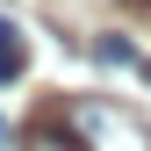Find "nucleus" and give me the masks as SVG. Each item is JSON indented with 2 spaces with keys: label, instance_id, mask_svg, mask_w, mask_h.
<instances>
[{
  "label": "nucleus",
  "instance_id": "nucleus-3",
  "mask_svg": "<svg viewBox=\"0 0 151 151\" xmlns=\"http://www.w3.org/2000/svg\"><path fill=\"white\" fill-rule=\"evenodd\" d=\"M22 72H29V36L0 14V86H7V79H22Z\"/></svg>",
  "mask_w": 151,
  "mask_h": 151
},
{
  "label": "nucleus",
  "instance_id": "nucleus-4",
  "mask_svg": "<svg viewBox=\"0 0 151 151\" xmlns=\"http://www.w3.org/2000/svg\"><path fill=\"white\" fill-rule=\"evenodd\" d=\"M93 58H101V65H122V72H129V65H144L129 36H101V43H93Z\"/></svg>",
  "mask_w": 151,
  "mask_h": 151
},
{
  "label": "nucleus",
  "instance_id": "nucleus-2",
  "mask_svg": "<svg viewBox=\"0 0 151 151\" xmlns=\"http://www.w3.org/2000/svg\"><path fill=\"white\" fill-rule=\"evenodd\" d=\"M22 151H93V144L65 122V108H43V115L22 129Z\"/></svg>",
  "mask_w": 151,
  "mask_h": 151
},
{
  "label": "nucleus",
  "instance_id": "nucleus-5",
  "mask_svg": "<svg viewBox=\"0 0 151 151\" xmlns=\"http://www.w3.org/2000/svg\"><path fill=\"white\" fill-rule=\"evenodd\" d=\"M144 86H151V58H144Z\"/></svg>",
  "mask_w": 151,
  "mask_h": 151
},
{
  "label": "nucleus",
  "instance_id": "nucleus-1",
  "mask_svg": "<svg viewBox=\"0 0 151 151\" xmlns=\"http://www.w3.org/2000/svg\"><path fill=\"white\" fill-rule=\"evenodd\" d=\"M65 122L79 129L93 151H151V137L122 115L115 101H101V93H79V101H65Z\"/></svg>",
  "mask_w": 151,
  "mask_h": 151
},
{
  "label": "nucleus",
  "instance_id": "nucleus-6",
  "mask_svg": "<svg viewBox=\"0 0 151 151\" xmlns=\"http://www.w3.org/2000/svg\"><path fill=\"white\" fill-rule=\"evenodd\" d=\"M129 7H151V0H129Z\"/></svg>",
  "mask_w": 151,
  "mask_h": 151
}]
</instances>
